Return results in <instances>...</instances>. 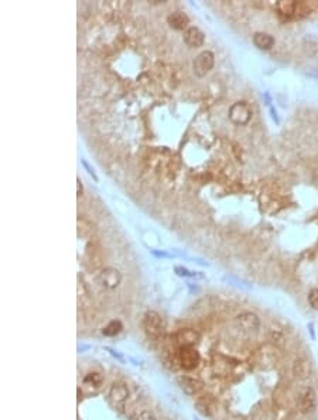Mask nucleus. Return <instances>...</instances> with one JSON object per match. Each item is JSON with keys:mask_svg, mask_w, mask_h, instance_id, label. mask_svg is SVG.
I'll return each instance as SVG.
<instances>
[{"mask_svg": "<svg viewBox=\"0 0 318 420\" xmlns=\"http://www.w3.org/2000/svg\"><path fill=\"white\" fill-rule=\"evenodd\" d=\"M229 121L236 126H245L252 119V108L245 101H238L229 108Z\"/></svg>", "mask_w": 318, "mask_h": 420, "instance_id": "obj_2", "label": "nucleus"}, {"mask_svg": "<svg viewBox=\"0 0 318 420\" xmlns=\"http://www.w3.org/2000/svg\"><path fill=\"white\" fill-rule=\"evenodd\" d=\"M297 406L301 413H310L317 406V394L311 386H306L299 395Z\"/></svg>", "mask_w": 318, "mask_h": 420, "instance_id": "obj_8", "label": "nucleus"}, {"mask_svg": "<svg viewBox=\"0 0 318 420\" xmlns=\"http://www.w3.org/2000/svg\"><path fill=\"white\" fill-rule=\"evenodd\" d=\"M195 408L204 416H211L215 411V402L211 396H201L195 401Z\"/></svg>", "mask_w": 318, "mask_h": 420, "instance_id": "obj_15", "label": "nucleus"}, {"mask_svg": "<svg viewBox=\"0 0 318 420\" xmlns=\"http://www.w3.org/2000/svg\"><path fill=\"white\" fill-rule=\"evenodd\" d=\"M176 272L180 275V276H193V273H191V272H188L187 269H183V268H178V266L176 268Z\"/></svg>", "mask_w": 318, "mask_h": 420, "instance_id": "obj_26", "label": "nucleus"}, {"mask_svg": "<svg viewBox=\"0 0 318 420\" xmlns=\"http://www.w3.org/2000/svg\"><path fill=\"white\" fill-rule=\"evenodd\" d=\"M235 323L242 331L253 333V331H257L259 327H260V318L255 313L245 311V313H240V314L236 315Z\"/></svg>", "mask_w": 318, "mask_h": 420, "instance_id": "obj_9", "label": "nucleus"}, {"mask_svg": "<svg viewBox=\"0 0 318 420\" xmlns=\"http://www.w3.org/2000/svg\"><path fill=\"white\" fill-rule=\"evenodd\" d=\"M98 281L105 289H116L122 281V275L115 268H105L98 275Z\"/></svg>", "mask_w": 318, "mask_h": 420, "instance_id": "obj_7", "label": "nucleus"}, {"mask_svg": "<svg viewBox=\"0 0 318 420\" xmlns=\"http://www.w3.org/2000/svg\"><path fill=\"white\" fill-rule=\"evenodd\" d=\"M109 398H110V401L113 403H116V405H120V403L126 402L127 398H129V389H127V386L124 385V384H122V382H116V384H113L112 388H110V391H109Z\"/></svg>", "mask_w": 318, "mask_h": 420, "instance_id": "obj_13", "label": "nucleus"}, {"mask_svg": "<svg viewBox=\"0 0 318 420\" xmlns=\"http://www.w3.org/2000/svg\"><path fill=\"white\" fill-rule=\"evenodd\" d=\"M143 330L147 334L149 338L153 340H159L163 337L164 330H166V323L163 320V317L157 311H147L143 317Z\"/></svg>", "mask_w": 318, "mask_h": 420, "instance_id": "obj_1", "label": "nucleus"}, {"mask_svg": "<svg viewBox=\"0 0 318 420\" xmlns=\"http://www.w3.org/2000/svg\"><path fill=\"white\" fill-rule=\"evenodd\" d=\"M91 263V269H97L102 263V252L94 244L87 246V265Z\"/></svg>", "mask_w": 318, "mask_h": 420, "instance_id": "obj_16", "label": "nucleus"}, {"mask_svg": "<svg viewBox=\"0 0 318 420\" xmlns=\"http://www.w3.org/2000/svg\"><path fill=\"white\" fill-rule=\"evenodd\" d=\"M279 350L273 344H265L256 351V361L260 367H270L277 362Z\"/></svg>", "mask_w": 318, "mask_h": 420, "instance_id": "obj_6", "label": "nucleus"}, {"mask_svg": "<svg viewBox=\"0 0 318 420\" xmlns=\"http://www.w3.org/2000/svg\"><path fill=\"white\" fill-rule=\"evenodd\" d=\"M212 368H213V371H215L216 374H219L222 377L226 375L230 371V365L228 364V361L225 358H222V357L215 358V361L212 362Z\"/></svg>", "mask_w": 318, "mask_h": 420, "instance_id": "obj_20", "label": "nucleus"}, {"mask_svg": "<svg viewBox=\"0 0 318 420\" xmlns=\"http://www.w3.org/2000/svg\"><path fill=\"white\" fill-rule=\"evenodd\" d=\"M178 364L184 371H194L201 364V355L200 352L193 347H184L178 348Z\"/></svg>", "mask_w": 318, "mask_h": 420, "instance_id": "obj_3", "label": "nucleus"}, {"mask_svg": "<svg viewBox=\"0 0 318 420\" xmlns=\"http://www.w3.org/2000/svg\"><path fill=\"white\" fill-rule=\"evenodd\" d=\"M84 385L88 386L89 389H99L104 385V377L99 372H89L84 378Z\"/></svg>", "mask_w": 318, "mask_h": 420, "instance_id": "obj_18", "label": "nucleus"}, {"mask_svg": "<svg viewBox=\"0 0 318 420\" xmlns=\"http://www.w3.org/2000/svg\"><path fill=\"white\" fill-rule=\"evenodd\" d=\"M77 187H78V194H77V195H78V198H80L81 195H82V193H84V190H82V184H81L80 178L77 180Z\"/></svg>", "mask_w": 318, "mask_h": 420, "instance_id": "obj_28", "label": "nucleus"}, {"mask_svg": "<svg viewBox=\"0 0 318 420\" xmlns=\"http://www.w3.org/2000/svg\"><path fill=\"white\" fill-rule=\"evenodd\" d=\"M167 23L168 26L174 30H187L190 24V17L183 11H174V13L168 14Z\"/></svg>", "mask_w": 318, "mask_h": 420, "instance_id": "obj_14", "label": "nucleus"}, {"mask_svg": "<svg viewBox=\"0 0 318 420\" xmlns=\"http://www.w3.org/2000/svg\"><path fill=\"white\" fill-rule=\"evenodd\" d=\"M269 340H270V344H273V345H282L283 342L286 341V337H284V334H283L282 330H279V328H272L270 331H269Z\"/></svg>", "mask_w": 318, "mask_h": 420, "instance_id": "obj_23", "label": "nucleus"}, {"mask_svg": "<svg viewBox=\"0 0 318 420\" xmlns=\"http://www.w3.org/2000/svg\"><path fill=\"white\" fill-rule=\"evenodd\" d=\"M178 384L181 386L183 392H186L187 395H198L204 389V382L198 378L180 377Z\"/></svg>", "mask_w": 318, "mask_h": 420, "instance_id": "obj_10", "label": "nucleus"}, {"mask_svg": "<svg viewBox=\"0 0 318 420\" xmlns=\"http://www.w3.org/2000/svg\"><path fill=\"white\" fill-rule=\"evenodd\" d=\"M173 342L178 348L184 347H194L200 341V333L194 328H181L176 334H173Z\"/></svg>", "mask_w": 318, "mask_h": 420, "instance_id": "obj_5", "label": "nucleus"}, {"mask_svg": "<svg viewBox=\"0 0 318 420\" xmlns=\"http://www.w3.org/2000/svg\"><path fill=\"white\" fill-rule=\"evenodd\" d=\"M253 44L259 50H270L274 45V38L269 33L259 31L253 34Z\"/></svg>", "mask_w": 318, "mask_h": 420, "instance_id": "obj_17", "label": "nucleus"}, {"mask_svg": "<svg viewBox=\"0 0 318 420\" xmlns=\"http://www.w3.org/2000/svg\"><path fill=\"white\" fill-rule=\"evenodd\" d=\"M292 372L294 378L297 379H307V378L311 375L313 372V368H311V364H310L309 359L306 358H299L294 361L292 367Z\"/></svg>", "mask_w": 318, "mask_h": 420, "instance_id": "obj_12", "label": "nucleus"}, {"mask_svg": "<svg viewBox=\"0 0 318 420\" xmlns=\"http://www.w3.org/2000/svg\"><path fill=\"white\" fill-rule=\"evenodd\" d=\"M213 62H215V55H213L212 51L205 50L203 53H200L197 55V58L194 60V64H193L194 74L197 77H200V78H201V77H205V75L212 70Z\"/></svg>", "mask_w": 318, "mask_h": 420, "instance_id": "obj_4", "label": "nucleus"}, {"mask_svg": "<svg viewBox=\"0 0 318 420\" xmlns=\"http://www.w3.org/2000/svg\"><path fill=\"white\" fill-rule=\"evenodd\" d=\"M314 9V6L309 1H296V13L294 17H306L311 13V10Z\"/></svg>", "mask_w": 318, "mask_h": 420, "instance_id": "obj_21", "label": "nucleus"}, {"mask_svg": "<svg viewBox=\"0 0 318 420\" xmlns=\"http://www.w3.org/2000/svg\"><path fill=\"white\" fill-rule=\"evenodd\" d=\"M277 7V11L284 16V17H294V13H296V1H290V0H286V1H279L276 4Z\"/></svg>", "mask_w": 318, "mask_h": 420, "instance_id": "obj_19", "label": "nucleus"}, {"mask_svg": "<svg viewBox=\"0 0 318 420\" xmlns=\"http://www.w3.org/2000/svg\"><path fill=\"white\" fill-rule=\"evenodd\" d=\"M184 43L191 48H198L205 43V34L198 27H188L184 31Z\"/></svg>", "mask_w": 318, "mask_h": 420, "instance_id": "obj_11", "label": "nucleus"}, {"mask_svg": "<svg viewBox=\"0 0 318 420\" xmlns=\"http://www.w3.org/2000/svg\"><path fill=\"white\" fill-rule=\"evenodd\" d=\"M122 323L119 321V320H113V321H110V323L106 325L105 328H104V335H106V337H115V335H117V334L122 331Z\"/></svg>", "mask_w": 318, "mask_h": 420, "instance_id": "obj_22", "label": "nucleus"}, {"mask_svg": "<svg viewBox=\"0 0 318 420\" xmlns=\"http://www.w3.org/2000/svg\"><path fill=\"white\" fill-rule=\"evenodd\" d=\"M136 420H157V419H156V416H154L151 412L143 411L139 413V416H137V419Z\"/></svg>", "mask_w": 318, "mask_h": 420, "instance_id": "obj_25", "label": "nucleus"}, {"mask_svg": "<svg viewBox=\"0 0 318 420\" xmlns=\"http://www.w3.org/2000/svg\"><path fill=\"white\" fill-rule=\"evenodd\" d=\"M82 164H84V166L87 167V170H88V173L91 175H92V177H94V178H95V180H98L97 178V175H95V173H94V170H92V168H91V167H89V164L88 163H87V161H85V160H82Z\"/></svg>", "mask_w": 318, "mask_h": 420, "instance_id": "obj_27", "label": "nucleus"}, {"mask_svg": "<svg viewBox=\"0 0 318 420\" xmlns=\"http://www.w3.org/2000/svg\"><path fill=\"white\" fill-rule=\"evenodd\" d=\"M309 304L313 310H318V289H313L309 293Z\"/></svg>", "mask_w": 318, "mask_h": 420, "instance_id": "obj_24", "label": "nucleus"}]
</instances>
